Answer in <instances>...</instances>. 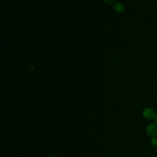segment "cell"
Listing matches in <instances>:
<instances>
[{
	"label": "cell",
	"mask_w": 157,
	"mask_h": 157,
	"mask_svg": "<svg viewBox=\"0 0 157 157\" xmlns=\"http://www.w3.org/2000/svg\"><path fill=\"white\" fill-rule=\"evenodd\" d=\"M145 132L147 135L151 138L156 137L157 136V126L155 123L149 124L146 129Z\"/></svg>",
	"instance_id": "obj_2"
},
{
	"label": "cell",
	"mask_w": 157,
	"mask_h": 157,
	"mask_svg": "<svg viewBox=\"0 0 157 157\" xmlns=\"http://www.w3.org/2000/svg\"><path fill=\"white\" fill-rule=\"evenodd\" d=\"M48 157H58V156H57L56 155H50Z\"/></svg>",
	"instance_id": "obj_7"
},
{
	"label": "cell",
	"mask_w": 157,
	"mask_h": 157,
	"mask_svg": "<svg viewBox=\"0 0 157 157\" xmlns=\"http://www.w3.org/2000/svg\"><path fill=\"white\" fill-rule=\"evenodd\" d=\"M153 121H154V123L157 126V114L156 115L155 117L154 118V119H153Z\"/></svg>",
	"instance_id": "obj_6"
},
{
	"label": "cell",
	"mask_w": 157,
	"mask_h": 157,
	"mask_svg": "<svg viewBox=\"0 0 157 157\" xmlns=\"http://www.w3.org/2000/svg\"><path fill=\"white\" fill-rule=\"evenodd\" d=\"M155 110L151 107H145L142 111V116L146 120H152L156 116Z\"/></svg>",
	"instance_id": "obj_1"
},
{
	"label": "cell",
	"mask_w": 157,
	"mask_h": 157,
	"mask_svg": "<svg viewBox=\"0 0 157 157\" xmlns=\"http://www.w3.org/2000/svg\"><path fill=\"white\" fill-rule=\"evenodd\" d=\"M107 3H109V4H112L113 2H115L116 0H104Z\"/></svg>",
	"instance_id": "obj_5"
},
{
	"label": "cell",
	"mask_w": 157,
	"mask_h": 157,
	"mask_svg": "<svg viewBox=\"0 0 157 157\" xmlns=\"http://www.w3.org/2000/svg\"><path fill=\"white\" fill-rule=\"evenodd\" d=\"M114 9H115V10L118 12H120V13H121L123 12H124V6L120 3V2H118V3H116L114 6Z\"/></svg>",
	"instance_id": "obj_3"
},
{
	"label": "cell",
	"mask_w": 157,
	"mask_h": 157,
	"mask_svg": "<svg viewBox=\"0 0 157 157\" xmlns=\"http://www.w3.org/2000/svg\"><path fill=\"white\" fill-rule=\"evenodd\" d=\"M151 145L155 147V148H157V137H155L151 139Z\"/></svg>",
	"instance_id": "obj_4"
}]
</instances>
